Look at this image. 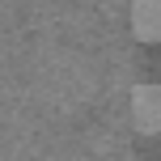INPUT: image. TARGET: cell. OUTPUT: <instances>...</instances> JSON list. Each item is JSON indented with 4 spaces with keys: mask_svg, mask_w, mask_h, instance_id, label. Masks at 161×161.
<instances>
[{
    "mask_svg": "<svg viewBox=\"0 0 161 161\" xmlns=\"http://www.w3.org/2000/svg\"><path fill=\"white\" fill-rule=\"evenodd\" d=\"M127 25L140 42H161V0H131Z\"/></svg>",
    "mask_w": 161,
    "mask_h": 161,
    "instance_id": "2",
    "label": "cell"
},
{
    "mask_svg": "<svg viewBox=\"0 0 161 161\" xmlns=\"http://www.w3.org/2000/svg\"><path fill=\"white\" fill-rule=\"evenodd\" d=\"M131 123L140 136H161V85H136L131 89Z\"/></svg>",
    "mask_w": 161,
    "mask_h": 161,
    "instance_id": "1",
    "label": "cell"
}]
</instances>
